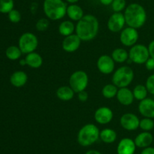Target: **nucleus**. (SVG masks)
<instances>
[{"label":"nucleus","instance_id":"1","mask_svg":"<svg viewBox=\"0 0 154 154\" xmlns=\"http://www.w3.org/2000/svg\"><path fill=\"white\" fill-rule=\"evenodd\" d=\"M99 30V22L96 16L90 14H85L75 26V33L84 42L94 39Z\"/></svg>","mask_w":154,"mask_h":154},{"label":"nucleus","instance_id":"2","mask_svg":"<svg viewBox=\"0 0 154 154\" xmlns=\"http://www.w3.org/2000/svg\"><path fill=\"white\" fill-rule=\"evenodd\" d=\"M128 27L139 29L147 21V12L145 8L138 3H131L126 8L123 13Z\"/></svg>","mask_w":154,"mask_h":154},{"label":"nucleus","instance_id":"3","mask_svg":"<svg viewBox=\"0 0 154 154\" xmlns=\"http://www.w3.org/2000/svg\"><path fill=\"white\" fill-rule=\"evenodd\" d=\"M43 11L47 18L59 21L66 15L67 5L63 0H44Z\"/></svg>","mask_w":154,"mask_h":154},{"label":"nucleus","instance_id":"4","mask_svg":"<svg viewBox=\"0 0 154 154\" xmlns=\"http://www.w3.org/2000/svg\"><path fill=\"white\" fill-rule=\"evenodd\" d=\"M100 131L96 125L88 123L79 130L77 136L78 143L82 146H89L96 143L99 139Z\"/></svg>","mask_w":154,"mask_h":154},{"label":"nucleus","instance_id":"5","mask_svg":"<svg viewBox=\"0 0 154 154\" xmlns=\"http://www.w3.org/2000/svg\"><path fill=\"white\" fill-rule=\"evenodd\" d=\"M135 77L133 69L128 66H122L113 73L111 81L117 88L128 87L132 82Z\"/></svg>","mask_w":154,"mask_h":154},{"label":"nucleus","instance_id":"6","mask_svg":"<svg viewBox=\"0 0 154 154\" xmlns=\"http://www.w3.org/2000/svg\"><path fill=\"white\" fill-rule=\"evenodd\" d=\"M38 45V39L37 36L32 33L26 32L23 33L18 41V47L23 54H28L34 52Z\"/></svg>","mask_w":154,"mask_h":154},{"label":"nucleus","instance_id":"7","mask_svg":"<svg viewBox=\"0 0 154 154\" xmlns=\"http://www.w3.org/2000/svg\"><path fill=\"white\" fill-rule=\"evenodd\" d=\"M69 86L75 93L84 91L89 84V77L84 70L75 71L69 77Z\"/></svg>","mask_w":154,"mask_h":154},{"label":"nucleus","instance_id":"8","mask_svg":"<svg viewBox=\"0 0 154 154\" xmlns=\"http://www.w3.org/2000/svg\"><path fill=\"white\" fill-rule=\"evenodd\" d=\"M150 57L148 48L143 44H135L129 51V59L136 64H144Z\"/></svg>","mask_w":154,"mask_h":154},{"label":"nucleus","instance_id":"9","mask_svg":"<svg viewBox=\"0 0 154 154\" xmlns=\"http://www.w3.org/2000/svg\"><path fill=\"white\" fill-rule=\"evenodd\" d=\"M139 38L137 29L127 27L120 32V41L126 47H132L137 43Z\"/></svg>","mask_w":154,"mask_h":154},{"label":"nucleus","instance_id":"10","mask_svg":"<svg viewBox=\"0 0 154 154\" xmlns=\"http://www.w3.org/2000/svg\"><path fill=\"white\" fill-rule=\"evenodd\" d=\"M126 24L124 14L122 12H114L108 21V30L112 33H119L124 29Z\"/></svg>","mask_w":154,"mask_h":154},{"label":"nucleus","instance_id":"11","mask_svg":"<svg viewBox=\"0 0 154 154\" xmlns=\"http://www.w3.org/2000/svg\"><path fill=\"white\" fill-rule=\"evenodd\" d=\"M97 68L99 72L105 75H109L114 71L115 62L111 56L103 54L101 55L97 60Z\"/></svg>","mask_w":154,"mask_h":154},{"label":"nucleus","instance_id":"12","mask_svg":"<svg viewBox=\"0 0 154 154\" xmlns=\"http://www.w3.org/2000/svg\"><path fill=\"white\" fill-rule=\"evenodd\" d=\"M120 123L122 128L126 131H135L139 128L140 119L135 114L127 113L123 114L120 119Z\"/></svg>","mask_w":154,"mask_h":154},{"label":"nucleus","instance_id":"13","mask_svg":"<svg viewBox=\"0 0 154 154\" xmlns=\"http://www.w3.org/2000/svg\"><path fill=\"white\" fill-rule=\"evenodd\" d=\"M114 118L112 110L108 107H100L95 111L94 119L97 123L100 125H106L110 123Z\"/></svg>","mask_w":154,"mask_h":154},{"label":"nucleus","instance_id":"14","mask_svg":"<svg viewBox=\"0 0 154 154\" xmlns=\"http://www.w3.org/2000/svg\"><path fill=\"white\" fill-rule=\"evenodd\" d=\"M81 39L77 34H72L64 38L62 42V48L66 52L73 53L80 48Z\"/></svg>","mask_w":154,"mask_h":154},{"label":"nucleus","instance_id":"15","mask_svg":"<svg viewBox=\"0 0 154 154\" xmlns=\"http://www.w3.org/2000/svg\"><path fill=\"white\" fill-rule=\"evenodd\" d=\"M135 141L129 137H124L119 142L117 147V154H135L136 149Z\"/></svg>","mask_w":154,"mask_h":154},{"label":"nucleus","instance_id":"16","mask_svg":"<svg viewBox=\"0 0 154 154\" xmlns=\"http://www.w3.org/2000/svg\"><path fill=\"white\" fill-rule=\"evenodd\" d=\"M138 111L144 117L154 118V100L152 98H145L140 101L138 104Z\"/></svg>","mask_w":154,"mask_h":154},{"label":"nucleus","instance_id":"17","mask_svg":"<svg viewBox=\"0 0 154 154\" xmlns=\"http://www.w3.org/2000/svg\"><path fill=\"white\" fill-rule=\"evenodd\" d=\"M116 98L118 102L123 106L131 105L135 99L132 91L128 88V87L119 88Z\"/></svg>","mask_w":154,"mask_h":154},{"label":"nucleus","instance_id":"18","mask_svg":"<svg viewBox=\"0 0 154 154\" xmlns=\"http://www.w3.org/2000/svg\"><path fill=\"white\" fill-rule=\"evenodd\" d=\"M134 141L137 147L144 149L152 144L153 141V136L149 131H143L135 137Z\"/></svg>","mask_w":154,"mask_h":154},{"label":"nucleus","instance_id":"19","mask_svg":"<svg viewBox=\"0 0 154 154\" xmlns=\"http://www.w3.org/2000/svg\"><path fill=\"white\" fill-rule=\"evenodd\" d=\"M66 15L72 21H79L84 16L82 8L77 4H70L67 6Z\"/></svg>","mask_w":154,"mask_h":154},{"label":"nucleus","instance_id":"20","mask_svg":"<svg viewBox=\"0 0 154 154\" xmlns=\"http://www.w3.org/2000/svg\"><path fill=\"white\" fill-rule=\"evenodd\" d=\"M28 81V75L22 70L15 71L10 77V82L13 86L17 88L23 87Z\"/></svg>","mask_w":154,"mask_h":154},{"label":"nucleus","instance_id":"21","mask_svg":"<svg viewBox=\"0 0 154 154\" xmlns=\"http://www.w3.org/2000/svg\"><path fill=\"white\" fill-rule=\"evenodd\" d=\"M24 59H25L27 66L33 68V69H38V68L41 67L42 66V63H43L42 57L41 56V54L35 52V51L26 54Z\"/></svg>","mask_w":154,"mask_h":154},{"label":"nucleus","instance_id":"22","mask_svg":"<svg viewBox=\"0 0 154 154\" xmlns=\"http://www.w3.org/2000/svg\"><path fill=\"white\" fill-rule=\"evenodd\" d=\"M75 93L73 89L70 86L63 85L57 90L56 95L60 100L63 101H69L74 98Z\"/></svg>","mask_w":154,"mask_h":154},{"label":"nucleus","instance_id":"23","mask_svg":"<svg viewBox=\"0 0 154 154\" xmlns=\"http://www.w3.org/2000/svg\"><path fill=\"white\" fill-rule=\"evenodd\" d=\"M99 138L105 143L110 144L116 141L117 138V134L112 128H104L100 131Z\"/></svg>","mask_w":154,"mask_h":154},{"label":"nucleus","instance_id":"24","mask_svg":"<svg viewBox=\"0 0 154 154\" xmlns=\"http://www.w3.org/2000/svg\"><path fill=\"white\" fill-rule=\"evenodd\" d=\"M59 33L64 37L74 34L75 31V25L73 21H64L59 25Z\"/></svg>","mask_w":154,"mask_h":154},{"label":"nucleus","instance_id":"25","mask_svg":"<svg viewBox=\"0 0 154 154\" xmlns=\"http://www.w3.org/2000/svg\"><path fill=\"white\" fill-rule=\"evenodd\" d=\"M111 57L114 60V62L119 63H125L129 60V52L125 48H115L111 53Z\"/></svg>","mask_w":154,"mask_h":154},{"label":"nucleus","instance_id":"26","mask_svg":"<svg viewBox=\"0 0 154 154\" xmlns=\"http://www.w3.org/2000/svg\"><path fill=\"white\" fill-rule=\"evenodd\" d=\"M118 89L119 88H117L113 83L107 84L102 89V94L104 98H107V99H111V98H114V97L117 96Z\"/></svg>","mask_w":154,"mask_h":154},{"label":"nucleus","instance_id":"27","mask_svg":"<svg viewBox=\"0 0 154 154\" xmlns=\"http://www.w3.org/2000/svg\"><path fill=\"white\" fill-rule=\"evenodd\" d=\"M133 93L134 98L135 99L138 100V101H142V100L147 98V94H148V91H147V88L144 85H137L132 91Z\"/></svg>","mask_w":154,"mask_h":154},{"label":"nucleus","instance_id":"28","mask_svg":"<svg viewBox=\"0 0 154 154\" xmlns=\"http://www.w3.org/2000/svg\"><path fill=\"white\" fill-rule=\"evenodd\" d=\"M22 54V51L20 49L19 47L16 45H11L5 51L6 57L11 60H18L21 57Z\"/></svg>","mask_w":154,"mask_h":154},{"label":"nucleus","instance_id":"29","mask_svg":"<svg viewBox=\"0 0 154 154\" xmlns=\"http://www.w3.org/2000/svg\"><path fill=\"white\" fill-rule=\"evenodd\" d=\"M14 0H0V13L8 14L14 9Z\"/></svg>","mask_w":154,"mask_h":154},{"label":"nucleus","instance_id":"30","mask_svg":"<svg viewBox=\"0 0 154 154\" xmlns=\"http://www.w3.org/2000/svg\"><path fill=\"white\" fill-rule=\"evenodd\" d=\"M139 128L144 131H151L154 128V121L150 118H143L140 120Z\"/></svg>","mask_w":154,"mask_h":154},{"label":"nucleus","instance_id":"31","mask_svg":"<svg viewBox=\"0 0 154 154\" xmlns=\"http://www.w3.org/2000/svg\"><path fill=\"white\" fill-rule=\"evenodd\" d=\"M126 5V0H114L111 4V8H112L114 12H122L125 11Z\"/></svg>","mask_w":154,"mask_h":154},{"label":"nucleus","instance_id":"32","mask_svg":"<svg viewBox=\"0 0 154 154\" xmlns=\"http://www.w3.org/2000/svg\"><path fill=\"white\" fill-rule=\"evenodd\" d=\"M50 22L48 21V18H40L39 20H38V21L35 24V28L38 31L40 32H44L45 30H47L49 27Z\"/></svg>","mask_w":154,"mask_h":154},{"label":"nucleus","instance_id":"33","mask_svg":"<svg viewBox=\"0 0 154 154\" xmlns=\"http://www.w3.org/2000/svg\"><path fill=\"white\" fill-rule=\"evenodd\" d=\"M8 19L9 21L11 23H14V24H17L20 21H21V14L20 12L18 10H16V9H13V10L11 11L8 14Z\"/></svg>","mask_w":154,"mask_h":154},{"label":"nucleus","instance_id":"34","mask_svg":"<svg viewBox=\"0 0 154 154\" xmlns=\"http://www.w3.org/2000/svg\"><path fill=\"white\" fill-rule=\"evenodd\" d=\"M146 88L150 94L154 95V74L150 75L146 80Z\"/></svg>","mask_w":154,"mask_h":154},{"label":"nucleus","instance_id":"35","mask_svg":"<svg viewBox=\"0 0 154 154\" xmlns=\"http://www.w3.org/2000/svg\"><path fill=\"white\" fill-rule=\"evenodd\" d=\"M78 99L81 102H86V101L88 100L89 98V95L85 90L82 91H80L78 93Z\"/></svg>","mask_w":154,"mask_h":154},{"label":"nucleus","instance_id":"36","mask_svg":"<svg viewBox=\"0 0 154 154\" xmlns=\"http://www.w3.org/2000/svg\"><path fill=\"white\" fill-rule=\"evenodd\" d=\"M145 64V67L147 70L151 71L154 69V58H152V57H149L148 60L146 61V63H144Z\"/></svg>","mask_w":154,"mask_h":154},{"label":"nucleus","instance_id":"37","mask_svg":"<svg viewBox=\"0 0 154 154\" xmlns=\"http://www.w3.org/2000/svg\"><path fill=\"white\" fill-rule=\"evenodd\" d=\"M147 48H148L150 57H152V58H154V40L151 41V42L149 43Z\"/></svg>","mask_w":154,"mask_h":154},{"label":"nucleus","instance_id":"38","mask_svg":"<svg viewBox=\"0 0 154 154\" xmlns=\"http://www.w3.org/2000/svg\"><path fill=\"white\" fill-rule=\"evenodd\" d=\"M141 154H154V147L153 146H148L143 149Z\"/></svg>","mask_w":154,"mask_h":154},{"label":"nucleus","instance_id":"39","mask_svg":"<svg viewBox=\"0 0 154 154\" xmlns=\"http://www.w3.org/2000/svg\"><path fill=\"white\" fill-rule=\"evenodd\" d=\"M113 1H114V0H99V2H101V4H102L103 5H105V6L111 5Z\"/></svg>","mask_w":154,"mask_h":154},{"label":"nucleus","instance_id":"40","mask_svg":"<svg viewBox=\"0 0 154 154\" xmlns=\"http://www.w3.org/2000/svg\"><path fill=\"white\" fill-rule=\"evenodd\" d=\"M85 154H102V152L96 150V149H90V150L87 151Z\"/></svg>","mask_w":154,"mask_h":154},{"label":"nucleus","instance_id":"41","mask_svg":"<svg viewBox=\"0 0 154 154\" xmlns=\"http://www.w3.org/2000/svg\"><path fill=\"white\" fill-rule=\"evenodd\" d=\"M66 2H67L68 3H69V4H77V2H78L79 0H66Z\"/></svg>","mask_w":154,"mask_h":154},{"label":"nucleus","instance_id":"42","mask_svg":"<svg viewBox=\"0 0 154 154\" xmlns=\"http://www.w3.org/2000/svg\"><path fill=\"white\" fill-rule=\"evenodd\" d=\"M20 63L21 66H25V65H26V63L25 59H21L20 61Z\"/></svg>","mask_w":154,"mask_h":154}]
</instances>
